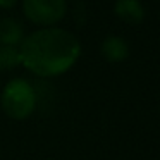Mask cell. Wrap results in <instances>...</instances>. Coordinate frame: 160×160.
<instances>
[{"label": "cell", "instance_id": "1", "mask_svg": "<svg viewBox=\"0 0 160 160\" xmlns=\"http://www.w3.org/2000/svg\"><path fill=\"white\" fill-rule=\"evenodd\" d=\"M81 47L72 33L60 28H43L28 35L19 45L21 64L33 74L52 78L66 72L78 60Z\"/></svg>", "mask_w": 160, "mask_h": 160}, {"label": "cell", "instance_id": "2", "mask_svg": "<svg viewBox=\"0 0 160 160\" xmlns=\"http://www.w3.org/2000/svg\"><path fill=\"white\" fill-rule=\"evenodd\" d=\"M2 108L12 119H26L36 108L35 88L26 79H12L2 91Z\"/></svg>", "mask_w": 160, "mask_h": 160}, {"label": "cell", "instance_id": "3", "mask_svg": "<svg viewBox=\"0 0 160 160\" xmlns=\"http://www.w3.org/2000/svg\"><path fill=\"white\" fill-rule=\"evenodd\" d=\"M24 16L40 26H53L66 16L67 5L64 0H26L22 4Z\"/></svg>", "mask_w": 160, "mask_h": 160}, {"label": "cell", "instance_id": "4", "mask_svg": "<svg viewBox=\"0 0 160 160\" xmlns=\"http://www.w3.org/2000/svg\"><path fill=\"white\" fill-rule=\"evenodd\" d=\"M24 40V29L12 18L0 19V47H18Z\"/></svg>", "mask_w": 160, "mask_h": 160}, {"label": "cell", "instance_id": "5", "mask_svg": "<svg viewBox=\"0 0 160 160\" xmlns=\"http://www.w3.org/2000/svg\"><path fill=\"white\" fill-rule=\"evenodd\" d=\"M102 53L110 62H121L128 57L129 47L126 43V40L121 38V36H108L102 43Z\"/></svg>", "mask_w": 160, "mask_h": 160}, {"label": "cell", "instance_id": "6", "mask_svg": "<svg viewBox=\"0 0 160 160\" xmlns=\"http://www.w3.org/2000/svg\"><path fill=\"white\" fill-rule=\"evenodd\" d=\"M114 9L115 14L128 22H139L145 18V9L138 0H119Z\"/></svg>", "mask_w": 160, "mask_h": 160}, {"label": "cell", "instance_id": "7", "mask_svg": "<svg viewBox=\"0 0 160 160\" xmlns=\"http://www.w3.org/2000/svg\"><path fill=\"white\" fill-rule=\"evenodd\" d=\"M21 64L18 47H0V71H11Z\"/></svg>", "mask_w": 160, "mask_h": 160}, {"label": "cell", "instance_id": "8", "mask_svg": "<svg viewBox=\"0 0 160 160\" xmlns=\"http://www.w3.org/2000/svg\"><path fill=\"white\" fill-rule=\"evenodd\" d=\"M16 2H0V7H11V5H14Z\"/></svg>", "mask_w": 160, "mask_h": 160}]
</instances>
